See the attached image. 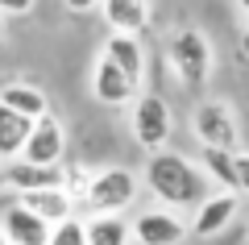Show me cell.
<instances>
[{"label":"cell","instance_id":"44dd1931","mask_svg":"<svg viewBox=\"0 0 249 245\" xmlns=\"http://www.w3.org/2000/svg\"><path fill=\"white\" fill-rule=\"evenodd\" d=\"M237 195H249V150L237 154Z\"/></svg>","mask_w":249,"mask_h":245},{"label":"cell","instance_id":"ffe728a7","mask_svg":"<svg viewBox=\"0 0 249 245\" xmlns=\"http://www.w3.org/2000/svg\"><path fill=\"white\" fill-rule=\"evenodd\" d=\"M91 175L96 170H88V167H67V195H71L75 204H88V191H91Z\"/></svg>","mask_w":249,"mask_h":245},{"label":"cell","instance_id":"d6986e66","mask_svg":"<svg viewBox=\"0 0 249 245\" xmlns=\"http://www.w3.org/2000/svg\"><path fill=\"white\" fill-rule=\"evenodd\" d=\"M50 245H88V220L71 216L50 228Z\"/></svg>","mask_w":249,"mask_h":245},{"label":"cell","instance_id":"2e32d148","mask_svg":"<svg viewBox=\"0 0 249 245\" xmlns=\"http://www.w3.org/2000/svg\"><path fill=\"white\" fill-rule=\"evenodd\" d=\"M29 133H34V121L21 113H13V108L0 104V158L4 162H17L21 154H25V141Z\"/></svg>","mask_w":249,"mask_h":245},{"label":"cell","instance_id":"30bf717a","mask_svg":"<svg viewBox=\"0 0 249 245\" xmlns=\"http://www.w3.org/2000/svg\"><path fill=\"white\" fill-rule=\"evenodd\" d=\"M241 212V195L237 191H212L204 204L196 208V220H191V233L196 237H216L237 220Z\"/></svg>","mask_w":249,"mask_h":245},{"label":"cell","instance_id":"484cf974","mask_svg":"<svg viewBox=\"0 0 249 245\" xmlns=\"http://www.w3.org/2000/svg\"><path fill=\"white\" fill-rule=\"evenodd\" d=\"M4 21H9V17H4V13H0V42H4Z\"/></svg>","mask_w":249,"mask_h":245},{"label":"cell","instance_id":"7402d4cb","mask_svg":"<svg viewBox=\"0 0 249 245\" xmlns=\"http://www.w3.org/2000/svg\"><path fill=\"white\" fill-rule=\"evenodd\" d=\"M34 4L37 0H0V13H4V17H25Z\"/></svg>","mask_w":249,"mask_h":245},{"label":"cell","instance_id":"83f0119b","mask_svg":"<svg viewBox=\"0 0 249 245\" xmlns=\"http://www.w3.org/2000/svg\"><path fill=\"white\" fill-rule=\"evenodd\" d=\"M0 245H9V237H4V228H0Z\"/></svg>","mask_w":249,"mask_h":245},{"label":"cell","instance_id":"cb8c5ba5","mask_svg":"<svg viewBox=\"0 0 249 245\" xmlns=\"http://www.w3.org/2000/svg\"><path fill=\"white\" fill-rule=\"evenodd\" d=\"M241 54L249 58V25H245V34H241Z\"/></svg>","mask_w":249,"mask_h":245},{"label":"cell","instance_id":"9a60e30c","mask_svg":"<svg viewBox=\"0 0 249 245\" xmlns=\"http://www.w3.org/2000/svg\"><path fill=\"white\" fill-rule=\"evenodd\" d=\"M21 204H25L29 212H37V216L46 220V225H62V220H71L75 216V208L79 204L67 195V187H46V191H29V195H17Z\"/></svg>","mask_w":249,"mask_h":245},{"label":"cell","instance_id":"5bb4252c","mask_svg":"<svg viewBox=\"0 0 249 245\" xmlns=\"http://www.w3.org/2000/svg\"><path fill=\"white\" fill-rule=\"evenodd\" d=\"M0 104L13 108V113H21V116H29V121L50 116V100H46V92L37 88V83H25V79L4 83V88H0Z\"/></svg>","mask_w":249,"mask_h":245},{"label":"cell","instance_id":"603a6c76","mask_svg":"<svg viewBox=\"0 0 249 245\" xmlns=\"http://www.w3.org/2000/svg\"><path fill=\"white\" fill-rule=\"evenodd\" d=\"M62 4H67V13H96L104 0H62Z\"/></svg>","mask_w":249,"mask_h":245},{"label":"cell","instance_id":"6da1fadb","mask_svg":"<svg viewBox=\"0 0 249 245\" xmlns=\"http://www.w3.org/2000/svg\"><path fill=\"white\" fill-rule=\"evenodd\" d=\"M145 187L170 208H191L196 212L208 195L216 191V183L208 179V170L199 167V158H187L178 150H158L145 158Z\"/></svg>","mask_w":249,"mask_h":245},{"label":"cell","instance_id":"7a4b0ae2","mask_svg":"<svg viewBox=\"0 0 249 245\" xmlns=\"http://www.w3.org/2000/svg\"><path fill=\"white\" fill-rule=\"evenodd\" d=\"M166 54H170V71H175V79L183 88L196 92L212 79V46H208V38L199 29H175Z\"/></svg>","mask_w":249,"mask_h":245},{"label":"cell","instance_id":"8fae6325","mask_svg":"<svg viewBox=\"0 0 249 245\" xmlns=\"http://www.w3.org/2000/svg\"><path fill=\"white\" fill-rule=\"evenodd\" d=\"M100 17H104L108 34H145L154 21V9H150V0H104L100 4Z\"/></svg>","mask_w":249,"mask_h":245},{"label":"cell","instance_id":"5b68a950","mask_svg":"<svg viewBox=\"0 0 249 245\" xmlns=\"http://www.w3.org/2000/svg\"><path fill=\"white\" fill-rule=\"evenodd\" d=\"M129 129H133L137 146L158 154L170 137V104L158 96V92H142L133 100V116H129Z\"/></svg>","mask_w":249,"mask_h":245},{"label":"cell","instance_id":"7c38bea8","mask_svg":"<svg viewBox=\"0 0 249 245\" xmlns=\"http://www.w3.org/2000/svg\"><path fill=\"white\" fill-rule=\"evenodd\" d=\"M4 183H9L17 195L46 191V187H62V183H67V167H37V162L17 158V162L4 167Z\"/></svg>","mask_w":249,"mask_h":245},{"label":"cell","instance_id":"ba28073f","mask_svg":"<svg viewBox=\"0 0 249 245\" xmlns=\"http://www.w3.org/2000/svg\"><path fill=\"white\" fill-rule=\"evenodd\" d=\"M191 228L183 225V216L170 208H150L133 220V241L137 245H178Z\"/></svg>","mask_w":249,"mask_h":245},{"label":"cell","instance_id":"4316f807","mask_svg":"<svg viewBox=\"0 0 249 245\" xmlns=\"http://www.w3.org/2000/svg\"><path fill=\"white\" fill-rule=\"evenodd\" d=\"M4 167H9V162H4V158H0V183H4Z\"/></svg>","mask_w":249,"mask_h":245},{"label":"cell","instance_id":"8992f818","mask_svg":"<svg viewBox=\"0 0 249 245\" xmlns=\"http://www.w3.org/2000/svg\"><path fill=\"white\" fill-rule=\"evenodd\" d=\"M91 96H96V104H104V108H124V104H133V100L142 96V88L100 50L96 67H91Z\"/></svg>","mask_w":249,"mask_h":245},{"label":"cell","instance_id":"9c48e42d","mask_svg":"<svg viewBox=\"0 0 249 245\" xmlns=\"http://www.w3.org/2000/svg\"><path fill=\"white\" fill-rule=\"evenodd\" d=\"M0 228L9 237V245H50V225L37 212H29L21 200H13L0 212Z\"/></svg>","mask_w":249,"mask_h":245},{"label":"cell","instance_id":"52a82bcc","mask_svg":"<svg viewBox=\"0 0 249 245\" xmlns=\"http://www.w3.org/2000/svg\"><path fill=\"white\" fill-rule=\"evenodd\" d=\"M62 154H67V129L58 125V116H42L34 121V133L25 141V162H37V167H62Z\"/></svg>","mask_w":249,"mask_h":245},{"label":"cell","instance_id":"277c9868","mask_svg":"<svg viewBox=\"0 0 249 245\" xmlns=\"http://www.w3.org/2000/svg\"><path fill=\"white\" fill-rule=\"evenodd\" d=\"M191 129H196L199 146L241 154V121L232 113V104H224V100H204L196 108V116H191Z\"/></svg>","mask_w":249,"mask_h":245},{"label":"cell","instance_id":"d4e9b609","mask_svg":"<svg viewBox=\"0 0 249 245\" xmlns=\"http://www.w3.org/2000/svg\"><path fill=\"white\" fill-rule=\"evenodd\" d=\"M241 4V17H245V25H249V0H237Z\"/></svg>","mask_w":249,"mask_h":245},{"label":"cell","instance_id":"e0dca14e","mask_svg":"<svg viewBox=\"0 0 249 245\" xmlns=\"http://www.w3.org/2000/svg\"><path fill=\"white\" fill-rule=\"evenodd\" d=\"M199 167L208 170V179L216 183V191H237V154H232V150L199 146Z\"/></svg>","mask_w":249,"mask_h":245},{"label":"cell","instance_id":"4fadbf2b","mask_svg":"<svg viewBox=\"0 0 249 245\" xmlns=\"http://www.w3.org/2000/svg\"><path fill=\"white\" fill-rule=\"evenodd\" d=\"M104 54L116 62V67L124 71V75L133 79L137 88L145 92V46H142V38H129V34H108V42H104Z\"/></svg>","mask_w":249,"mask_h":245},{"label":"cell","instance_id":"3957f363","mask_svg":"<svg viewBox=\"0 0 249 245\" xmlns=\"http://www.w3.org/2000/svg\"><path fill=\"white\" fill-rule=\"evenodd\" d=\"M137 175L129 167H104L91 175V191H88V204L91 216H121L129 204L137 200Z\"/></svg>","mask_w":249,"mask_h":245},{"label":"cell","instance_id":"ac0fdd59","mask_svg":"<svg viewBox=\"0 0 249 245\" xmlns=\"http://www.w3.org/2000/svg\"><path fill=\"white\" fill-rule=\"evenodd\" d=\"M133 225L124 216H91L88 220V245H129Z\"/></svg>","mask_w":249,"mask_h":245}]
</instances>
